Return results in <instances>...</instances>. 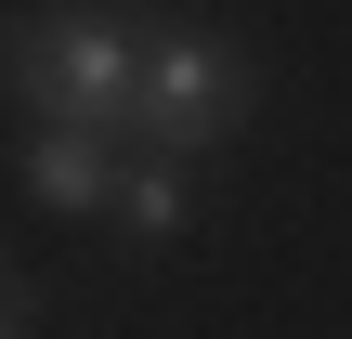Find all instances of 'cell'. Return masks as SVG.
<instances>
[{"instance_id": "4", "label": "cell", "mask_w": 352, "mask_h": 339, "mask_svg": "<svg viewBox=\"0 0 352 339\" xmlns=\"http://www.w3.org/2000/svg\"><path fill=\"white\" fill-rule=\"evenodd\" d=\"M104 222H118L131 248H170V235L196 222V183H183V157H118V196H104Z\"/></svg>"}, {"instance_id": "3", "label": "cell", "mask_w": 352, "mask_h": 339, "mask_svg": "<svg viewBox=\"0 0 352 339\" xmlns=\"http://www.w3.org/2000/svg\"><path fill=\"white\" fill-rule=\"evenodd\" d=\"M26 196L65 209V222L104 209V196H118V144H91V131H39V144H26Z\"/></svg>"}, {"instance_id": "1", "label": "cell", "mask_w": 352, "mask_h": 339, "mask_svg": "<svg viewBox=\"0 0 352 339\" xmlns=\"http://www.w3.org/2000/svg\"><path fill=\"white\" fill-rule=\"evenodd\" d=\"M0 78L39 105V131H91V144H131L144 26H131V13H13V26H0Z\"/></svg>"}, {"instance_id": "2", "label": "cell", "mask_w": 352, "mask_h": 339, "mask_svg": "<svg viewBox=\"0 0 352 339\" xmlns=\"http://www.w3.org/2000/svg\"><path fill=\"white\" fill-rule=\"evenodd\" d=\"M261 105V65L222 26H144V78H131V131L144 157H196L209 131H235Z\"/></svg>"}, {"instance_id": "5", "label": "cell", "mask_w": 352, "mask_h": 339, "mask_svg": "<svg viewBox=\"0 0 352 339\" xmlns=\"http://www.w3.org/2000/svg\"><path fill=\"white\" fill-rule=\"evenodd\" d=\"M0 339H26V274L0 261Z\"/></svg>"}]
</instances>
